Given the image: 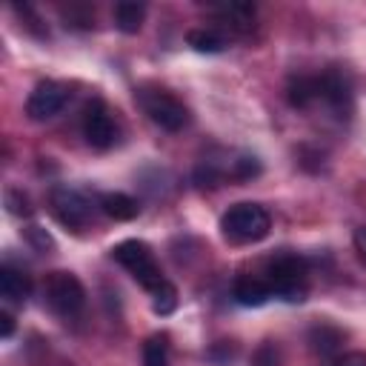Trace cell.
Masks as SVG:
<instances>
[{"label": "cell", "mask_w": 366, "mask_h": 366, "mask_svg": "<svg viewBox=\"0 0 366 366\" xmlns=\"http://www.w3.org/2000/svg\"><path fill=\"white\" fill-rule=\"evenodd\" d=\"M272 217L260 203H234L220 217V232L232 243H257L269 234Z\"/></svg>", "instance_id": "6da1fadb"}, {"label": "cell", "mask_w": 366, "mask_h": 366, "mask_svg": "<svg viewBox=\"0 0 366 366\" xmlns=\"http://www.w3.org/2000/svg\"><path fill=\"white\" fill-rule=\"evenodd\" d=\"M306 277H309V263L300 254H277L266 266V283L272 295H280L283 300H303L306 295Z\"/></svg>", "instance_id": "7a4b0ae2"}, {"label": "cell", "mask_w": 366, "mask_h": 366, "mask_svg": "<svg viewBox=\"0 0 366 366\" xmlns=\"http://www.w3.org/2000/svg\"><path fill=\"white\" fill-rule=\"evenodd\" d=\"M112 257L149 292H154L160 283H166V277H163V272H160L149 243H143V240H123V243H117L112 249Z\"/></svg>", "instance_id": "3957f363"}, {"label": "cell", "mask_w": 366, "mask_h": 366, "mask_svg": "<svg viewBox=\"0 0 366 366\" xmlns=\"http://www.w3.org/2000/svg\"><path fill=\"white\" fill-rule=\"evenodd\" d=\"M137 103L143 106V112L149 114V120L166 132H180L189 123V109L169 92L154 89V92H137L134 94Z\"/></svg>", "instance_id": "277c9868"}, {"label": "cell", "mask_w": 366, "mask_h": 366, "mask_svg": "<svg viewBox=\"0 0 366 366\" xmlns=\"http://www.w3.org/2000/svg\"><path fill=\"white\" fill-rule=\"evenodd\" d=\"M46 300H49V306L57 315L71 317V315H77L83 309L86 289H83V283L74 274H69V272H51L46 277Z\"/></svg>", "instance_id": "5b68a950"}, {"label": "cell", "mask_w": 366, "mask_h": 366, "mask_svg": "<svg viewBox=\"0 0 366 366\" xmlns=\"http://www.w3.org/2000/svg\"><path fill=\"white\" fill-rule=\"evenodd\" d=\"M69 103V86L57 83V80H40L34 86V92L26 100V114L31 120H49L57 112H63V106Z\"/></svg>", "instance_id": "8992f818"}, {"label": "cell", "mask_w": 366, "mask_h": 366, "mask_svg": "<svg viewBox=\"0 0 366 366\" xmlns=\"http://www.w3.org/2000/svg\"><path fill=\"white\" fill-rule=\"evenodd\" d=\"M51 212L69 229H83L92 220V203L80 192H74L69 186L51 189Z\"/></svg>", "instance_id": "52a82bcc"}, {"label": "cell", "mask_w": 366, "mask_h": 366, "mask_svg": "<svg viewBox=\"0 0 366 366\" xmlns=\"http://www.w3.org/2000/svg\"><path fill=\"white\" fill-rule=\"evenodd\" d=\"M83 137H86V143L94 146V149H109V146H114V140H117V126H114L109 109H106L100 100L89 103V109H86V114H83Z\"/></svg>", "instance_id": "ba28073f"}, {"label": "cell", "mask_w": 366, "mask_h": 366, "mask_svg": "<svg viewBox=\"0 0 366 366\" xmlns=\"http://www.w3.org/2000/svg\"><path fill=\"white\" fill-rule=\"evenodd\" d=\"M317 83H320V97H323L335 112H349V106H352V86H349V80H346L340 71L332 69V71L320 74Z\"/></svg>", "instance_id": "9c48e42d"}, {"label": "cell", "mask_w": 366, "mask_h": 366, "mask_svg": "<svg viewBox=\"0 0 366 366\" xmlns=\"http://www.w3.org/2000/svg\"><path fill=\"white\" fill-rule=\"evenodd\" d=\"M232 297L240 303V306H263L269 297H272V289L263 277H252V274H243L234 280L232 286Z\"/></svg>", "instance_id": "30bf717a"}, {"label": "cell", "mask_w": 366, "mask_h": 366, "mask_svg": "<svg viewBox=\"0 0 366 366\" xmlns=\"http://www.w3.org/2000/svg\"><path fill=\"white\" fill-rule=\"evenodd\" d=\"M97 206H100V212H103L106 217H112V220H134V217L140 214L137 200L129 197V194H123V192H106V194H100Z\"/></svg>", "instance_id": "8fae6325"}, {"label": "cell", "mask_w": 366, "mask_h": 366, "mask_svg": "<svg viewBox=\"0 0 366 366\" xmlns=\"http://www.w3.org/2000/svg\"><path fill=\"white\" fill-rule=\"evenodd\" d=\"M0 295L11 303H20L31 295V277L20 269H11V266H3L0 269Z\"/></svg>", "instance_id": "7c38bea8"}, {"label": "cell", "mask_w": 366, "mask_h": 366, "mask_svg": "<svg viewBox=\"0 0 366 366\" xmlns=\"http://www.w3.org/2000/svg\"><path fill=\"white\" fill-rule=\"evenodd\" d=\"M286 97H289V103H292L295 109H309V106L320 97V83H317V77H306V74L292 77L289 86H286Z\"/></svg>", "instance_id": "4fadbf2b"}, {"label": "cell", "mask_w": 366, "mask_h": 366, "mask_svg": "<svg viewBox=\"0 0 366 366\" xmlns=\"http://www.w3.org/2000/svg\"><path fill=\"white\" fill-rule=\"evenodd\" d=\"M112 17H114V26L123 34H137L143 29V20H146V6L134 3V0H123V3L114 6Z\"/></svg>", "instance_id": "5bb4252c"}, {"label": "cell", "mask_w": 366, "mask_h": 366, "mask_svg": "<svg viewBox=\"0 0 366 366\" xmlns=\"http://www.w3.org/2000/svg\"><path fill=\"white\" fill-rule=\"evenodd\" d=\"M343 337L346 335L337 326H329V323H317V326L309 329V346L317 355H335L343 346Z\"/></svg>", "instance_id": "9a60e30c"}, {"label": "cell", "mask_w": 366, "mask_h": 366, "mask_svg": "<svg viewBox=\"0 0 366 366\" xmlns=\"http://www.w3.org/2000/svg\"><path fill=\"white\" fill-rule=\"evenodd\" d=\"M186 40H189V46H192L194 51H203V54H217V51L226 49L223 37L214 34V31H209V29H192V31L186 34Z\"/></svg>", "instance_id": "2e32d148"}, {"label": "cell", "mask_w": 366, "mask_h": 366, "mask_svg": "<svg viewBox=\"0 0 366 366\" xmlns=\"http://www.w3.org/2000/svg\"><path fill=\"white\" fill-rule=\"evenodd\" d=\"M143 366H169V352H166L163 335H152L143 343Z\"/></svg>", "instance_id": "e0dca14e"}, {"label": "cell", "mask_w": 366, "mask_h": 366, "mask_svg": "<svg viewBox=\"0 0 366 366\" xmlns=\"http://www.w3.org/2000/svg\"><path fill=\"white\" fill-rule=\"evenodd\" d=\"M174 306H177V289L166 280V283H160V286L152 292V309H154L157 315H172Z\"/></svg>", "instance_id": "ac0fdd59"}, {"label": "cell", "mask_w": 366, "mask_h": 366, "mask_svg": "<svg viewBox=\"0 0 366 366\" xmlns=\"http://www.w3.org/2000/svg\"><path fill=\"white\" fill-rule=\"evenodd\" d=\"M23 234H26V240H29L40 254L54 252V237H51L43 226H26V229H23Z\"/></svg>", "instance_id": "d6986e66"}, {"label": "cell", "mask_w": 366, "mask_h": 366, "mask_svg": "<svg viewBox=\"0 0 366 366\" xmlns=\"http://www.w3.org/2000/svg\"><path fill=\"white\" fill-rule=\"evenodd\" d=\"M260 160L257 157H249V154H243V157H237V160H232V174L237 177V180H252V177H257L260 174Z\"/></svg>", "instance_id": "ffe728a7"}, {"label": "cell", "mask_w": 366, "mask_h": 366, "mask_svg": "<svg viewBox=\"0 0 366 366\" xmlns=\"http://www.w3.org/2000/svg\"><path fill=\"white\" fill-rule=\"evenodd\" d=\"M6 206H9V212L17 214V217H29V214H31V200H29V194H23L20 189H9V192H6Z\"/></svg>", "instance_id": "44dd1931"}, {"label": "cell", "mask_w": 366, "mask_h": 366, "mask_svg": "<svg viewBox=\"0 0 366 366\" xmlns=\"http://www.w3.org/2000/svg\"><path fill=\"white\" fill-rule=\"evenodd\" d=\"M194 180H197V186H217V183L223 180V172H220L212 160H203V163L194 169Z\"/></svg>", "instance_id": "7402d4cb"}, {"label": "cell", "mask_w": 366, "mask_h": 366, "mask_svg": "<svg viewBox=\"0 0 366 366\" xmlns=\"http://www.w3.org/2000/svg\"><path fill=\"white\" fill-rule=\"evenodd\" d=\"M252 366H280V355H277L274 343L257 346V352H254V357H252Z\"/></svg>", "instance_id": "603a6c76"}, {"label": "cell", "mask_w": 366, "mask_h": 366, "mask_svg": "<svg viewBox=\"0 0 366 366\" xmlns=\"http://www.w3.org/2000/svg\"><path fill=\"white\" fill-rule=\"evenodd\" d=\"M332 366H366V352H343L332 360Z\"/></svg>", "instance_id": "cb8c5ba5"}, {"label": "cell", "mask_w": 366, "mask_h": 366, "mask_svg": "<svg viewBox=\"0 0 366 366\" xmlns=\"http://www.w3.org/2000/svg\"><path fill=\"white\" fill-rule=\"evenodd\" d=\"M14 332V317L9 312H0V337H11Z\"/></svg>", "instance_id": "d4e9b609"}, {"label": "cell", "mask_w": 366, "mask_h": 366, "mask_svg": "<svg viewBox=\"0 0 366 366\" xmlns=\"http://www.w3.org/2000/svg\"><path fill=\"white\" fill-rule=\"evenodd\" d=\"M355 249H357V252H360V257L366 260V226L355 232Z\"/></svg>", "instance_id": "484cf974"}]
</instances>
